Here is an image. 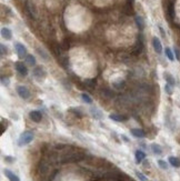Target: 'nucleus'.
<instances>
[{"instance_id": "nucleus-1", "label": "nucleus", "mask_w": 180, "mask_h": 181, "mask_svg": "<svg viewBox=\"0 0 180 181\" xmlns=\"http://www.w3.org/2000/svg\"><path fill=\"white\" fill-rule=\"evenodd\" d=\"M33 140V132L32 131H24L18 138V146L24 147L29 144Z\"/></svg>"}, {"instance_id": "nucleus-2", "label": "nucleus", "mask_w": 180, "mask_h": 181, "mask_svg": "<svg viewBox=\"0 0 180 181\" xmlns=\"http://www.w3.org/2000/svg\"><path fill=\"white\" fill-rule=\"evenodd\" d=\"M32 75L35 77V79L37 80V81H42L44 79V77L47 76V72L44 71V67H41V66H38L36 68L33 69V71H32Z\"/></svg>"}, {"instance_id": "nucleus-3", "label": "nucleus", "mask_w": 180, "mask_h": 181, "mask_svg": "<svg viewBox=\"0 0 180 181\" xmlns=\"http://www.w3.org/2000/svg\"><path fill=\"white\" fill-rule=\"evenodd\" d=\"M17 94H18V96L21 99H24V100L29 99L31 96L29 89L26 87V86H18V87H17Z\"/></svg>"}, {"instance_id": "nucleus-4", "label": "nucleus", "mask_w": 180, "mask_h": 181, "mask_svg": "<svg viewBox=\"0 0 180 181\" xmlns=\"http://www.w3.org/2000/svg\"><path fill=\"white\" fill-rule=\"evenodd\" d=\"M15 69L17 70V72H18L20 76H22V77H26V76L28 75V68H27V66H26L24 62H21V61H17V62H15Z\"/></svg>"}, {"instance_id": "nucleus-5", "label": "nucleus", "mask_w": 180, "mask_h": 181, "mask_svg": "<svg viewBox=\"0 0 180 181\" xmlns=\"http://www.w3.org/2000/svg\"><path fill=\"white\" fill-rule=\"evenodd\" d=\"M15 49H16V52L19 56V58H26L27 57V49L22 44H16Z\"/></svg>"}, {"instance_id": "nucleus-6", "label": "nucleus", "mask_w": 180, "mask_h": 181, "mask_svg": "<svg viewBox=\"0 0 180 181\" xmlns=\"http://www.w3.org/2000/svg\"><path fill=\"white\" fill-rule=\"evenodd\" d=\"M29 118L33 121V122H40L42 120V113L39 110H32L29 112Z\"/></svg>"}, {"instance_id": "nucleus-7", "label": "nucleus", "mask_w": 180, "mask_h": 181, "mask_svg": "<svg viewBox=\"0 0 180 181\" xmlns=\"http://www.w3.org/2000/svg\"><path fill=\"white\" fill-rule=\"evenodd\" d=\"M152 47H154V49H155V51L158 55H160L162 52V44L161 41L159 40V38L154 37V39H152Z\"/></svg>"}, {"instance_id": "nucleus-8", "label": "nucleus", "mask_w": 180, "mask_h": 181, "mask_svg": "<svg viewBox=\"0 0 180 181\" xmlns=\"http://www.w3.org/2000/svg\"><path fill=\"white\" fill-rule=\"evenodd\" d=\"M90 113H91V116H92L93 118L97 119V120H100V119L104 118V113L101 112V110H99L96 107H91L90 108Z\"/></svg>"}, {"instance_id": "nucleus-9", "label": "nucleus", "mask_w": 180, "mask_h": 181, "mask_svg": "<svg viewBox=\"0 0 180 181\" xmlns=\"http://www.w3.org/2000/svg\"><path fill=\"white\" fill-rule=\"evenodd\" d=\"M135 159H136L137 164H139V163H141L146 159V153L143 152L142 150H137L135 152Z\"/></svg>"}, {"instance_id": "nucleus-10", "label": "nucleus", "mask_w": 180, "mask_h": 181, "mask_svg": "<svg viewBox=\"0 0 180 181\" xmlns=\"http://www.w3.org/2000/svg\"><path fill=\"white\" fill-rule=\"evenodd\" d=\"M3 173H5V175L9 179V181H20V179L18 178V175H15L13 171H10L9 169H5V170H3Z\"/></svg>"}, {"instance_id": "nucleus-11", "label": "nucleus", "mask_w": 180, "mask_h": 181, "mask_svg": "<svg viewBox=\"0 0 180 181\" xmlns=\"http://www.w3.org/2000/svg\"><path fill=\"white\" fill-rule=\"evenodd\" d=\"M131 135L133 136V137L136 138H139V139H141V138H145L146 137V133L143 131L142 129H138V128H133V129H131L130 130Z\"/></svg>"}, {"instance_id": "nucleus-12", "label": "nucleus", "mask_w": 180, "mask_h": 181, "mask_svg": "<svg viewBox=\"0 0 180 181\" xmlns=\"http://www.w3.org/2000/svg\"><path fill=\"white\" fill-rule=\"evenodd\" d=\"M1 36L6 40H10L13 38V32H11V30L9 28H2L1 29Z\"/></svg>"}, {"instance_id": "nucleus-13", "label": "nucleus", "mask_w": 180, "mask_h": 181, "mask_svg": "<svg viewBox=\"0 0 180 181\" xmlns=\"http://www.w3.org/2000/svg\"><path fill=\"white\" fill-rule=\"evenodd\" d=\"M26 9H27V11L30 13L31 17H36V8H35V6L31 3V2H29V1H27L26 2Z\"/></svg>"}, {"instance_id": "nucleus-14", "label": "nucleus", "mask_w": 180, "mask_h": 181, "mask_svg": "<svg viewBox=\"0 0 180 181\" xmlns=\"http://www.w3.org/2000/svg\"><path fill=\"white\" fill-rule=\"evenodd\" d=\"M150 148H151V150H152V152H154L155 155H157V156H161L162 155L161 146H159L158 144H152L151 146H150Z\"/></svg>"}, {"instance_id": "nucleus-15", "label": "nucleus", "mask_w": 180, "mask_h": 181, "mask_svg": "<svg viewBox=\"0 0 180 181\" xmlns=\"http://www.w3.org/2000/svg\"><path fill=\"white\" fill-rule=\"evenodd\" d=\"M163 76H165V80H166V82H167V83L171 85L172 87H174V86H176V80H174V78L172 77V75H171V74H169V72H165V74H163Z\"/></svg>"}, {"instance_id": "nucleus-16", "label": "nucleus", "mask_w": 180, "mask_h": 181, "mask_svg": "<svg viewBox=\"0 0 180 181\" xmlns=\"http://www.w3.org/2000/svg\"><path fill=\"white\" fill-rule=\"evenodd\" d=\"M109 119H111V120L116 121V122H121V121L126 120L127 118L120 116V114H117V113H110V114H109Z\"/></svg>"}, {"instance_id": "nucleus-17", "label": "nucleus", "mask_w": 180, "mask_h": 181, "mask_svg": "<svg viewBox=\"0 0 180 181\" xmlns=\"http://www.w3.org/2000/svg\"><path fill=\"white\" fill-rule=\"evenodd\" d=\"M169 163L174 168H180V160L177 157H169Z\"/></svg>"}, {"instance_id": "nucleus-18", "label": "nucleus", "mask_w": 180, "mask_h": 181, "mask_svg": "<svg viewBox=\"0 0 180 181\" xmlns=\"http://www.w3.org/2000/svg\"><path fill=\"white\" fill-rule=\"evenodd\" d=\"M135 21H136L137 27L139 28V30H143L145 28V22H143V19L140 17V16H136L135 17Z\"/></svg>"}, {"instance_id": "nucleus-19", "label": "nucleus", "mask_w": 180, "mask_h": 181, "mask_svg": "<svg viewBox=\"0 0 180 181\" xmlns=\"http://www.w3.org/2000/svg\"><path fill=\"white\" fill-rule=\"evenodd\" d=\"M81 99H82L83 102H86V103H88V105H91V103L93 102L92 98H91L88 94H86V92L81 94Z\"/></svg>"}, {"instance_id": "nucleus-20", "label": "nucleus", "mask_w": 180, "mask_h": 181, "mask_svg": "<svg viewBox=\"0 0 180 181\" xmlns=\"http://www.w3.org/2000/svg\"><path fill=\"white\" fill-rule=\"evenodd\" d=\"M26 62L28 63L29 66H31V67H33V66H36V58L32 56V55H27V57H26Z\"/></svg>"}, {"instance_id": "nucleus-21", "label": "nucleus", "mask_w": 180, "mask_h": 181, "mask_svg": "<svg viewBox=\"0 0 180 181\" xmlns=\"http://www.w3.org/2000/svg\"><path fill=\"white\" fill-rule=\"evenodd\" d=\"M37 52L39 53V56L44 59V61H48V60H49V56H48V53H47L44 49H41V48H37Z\"/></svg>"}, {"instance_id": "nucleus-22", "label": "nucleus", "mask_w": 180, "mask_h": 181, "mask_svg": "<svg viewBox=\"0 0 180 181\" xmlns=\"http://www.w3.org/2000/svg\"><path fill=\"white\" fill-rule=\"evenodd\" d=\"M165 55H166V57H167L170 61H174V52H172V50L170 49V48H168V47H167V48L165 49Z\"/></svg>"}, {"instance_id": "nucleus-23", "label": "nucleus", "mask_w": 180, "mask_h": 181, "mask_svg": "<svg viewBox=\"0 0 180 181\" xmlns=\"http://www.w3.org/2000/svg\"><path fill=\"white\" fill-rule=\"evenodd\" d=\"M0 80H1V85H2L3 87H7V86L10 85V80H9V78L6 77V76H1Z\"/></svg>"}, {"instance_id": "nucleus-24", "label": "nucleus", "mask_w": 180, "mask_h": 181, "mask_svg": "<svg viewBox=\"0 0 180 181\" xmlns=\"http://www.w3.org/2000/svg\"><path fill=\"white\" fill-rule=\"evenodd\" d=\"M70 111L74 113L75 116H77V117H79V118H81L82 116H83V113L81 112V110L79 109V108H71L70 109Z\"/></svg>"}, {"instance_id": "nucleus-25", "label": "nucleus", "mask_w": 180, "mask_h": 181, "mask_svg": "<svg viewBox=\"0 0 180 181\" xmlns=\"http://www.w3.org/2000/svg\"><path fill=\"white\" fill-rule=\"evenodd\" d=\"M165 91L167 92V94L171 96V94H172V86L166 82V85H165Z\"/></svg>"}, {"instance_id": "nucleus-26", "label": "nucleus", "mask_w": 180, "mask_h": 181, "mask_svg": "<svg viewBox=\"0 0 180 181\" xmlns=\"http://www.w3.org/2000/svg\"><path fill=\"white\" fill-rule=\"evenodd\" d=\"M136 175L140 181H148L147 177L143 175V173H141V172H139V171H136Z\"/></svg>"}, {"instance_id": "nucleus-27", "label": "nucleus", "mask_w": 180, "mask_h": 181, "mask_svg": "<svg viewBox=\"0 0 180 181\" xmlns=\"http://www.w3.org/2000/svg\"><path fill=\"white\" fill-rule=\"evenodd\" d=\"M158 166L163 170H167L168 169V163L165 160H158Z\"/></svg>"}, {"instance_id": "nucleus-28", "label": "nucleus", "mask_w": 180, "mask_h": 181, "mask_svg": "<svg viewBox=\"0 0 180 181\" xmlns=\"http://www.w3.org/2000/svg\"><path fill=\"white\" fill-rule=\"evenodd\" d=\"M5 161L6 162H9V163H13L15 160H16V158H13V157H10V156H5Z\"/></svg>"}, {"instance_id": "nucleus-29", "label": "nucleus", "mask_w": 180, "mask_h": 181, "mask_svg": "<svg viewBox=\"0 0 180 181\" xmlns=\"http://www.w3.org/2000/svg\"><path fill=\"white\" fill-rule=\"evenodd\" d=\"M0 48H1V56H5L7 55V52H8V48H7L5 44H1L0 46Z\"/></svg>"}, {"instance_id": "nucleus-30", "label": "nucleus", "mask_w": 180, "mask_h": 181, "mask_svg": "<svg viewBox=\"0 0 180 181\" xmlns=\"http://www.w3.org/2000/svg\"><path fill=\"white\" fill-rule=\"evenodd\" d=\"M174 55H176L177 60H179V59H180V55H179V51H178V49H174Z\"/></svg>"}, {"instance_id": "nucleus-31", "label": "nucleus", "mask_w": 180, "mask_h": 181, "mask_svg": "<svg viewBox=\"0 0 180 181\" xmlns=\"http://www.w3.org/2000/svg\"><path fill=\"white\" fill-rule=\"evenodd\" d=\"M121 139H122V140H124V142H130V140H129V139H128V138L126 137V136H124V135H121Z\"/></svg>"}, {"instance_id": "nucleus-32", "label": "nucleus", "mask_w": 180, "mask_h": 181, "mask_svg": "<svg viewBox=\"0 0 180 181\" xmlns=\"http://www.w3.org/2000/svg\"><path fill=\"white\" fill-rule=\"evenodd\" d=\"M159 30H160V32H161V36H162V37H163V38L166 37V35H165V31H163V29H162L161 27H159Z\"/></svg>"}, {"instance_id": "nucleus-33", "label": "nucleus", "mask_w": 180, "mask_h": 181, "mask_svg": "<svg viewBox=\"0 0 180 181\" xmlns=\"http://www.w3.org/2000/svg\"><path fill=\"white\" fill-rule=\"evenodd\" d=\"M131 1H133V0H131Z\"/></svg>"}]
</instances>
